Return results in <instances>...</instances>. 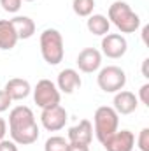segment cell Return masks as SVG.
Masks as SVG:
<instances>
[{"label":"cell","instance_id":"cell-1","mask_svg":"<svg viewBox=\"0 0 149 151\" xmlns=\"http://www.w3.org/2000/svg\"><path fill=\"white\" fill-rule=\"evenodd\" d=\"M9 132L11 139L16 144L30 146L39 139V125L35 121L34 111L27 106H16L9 113Z\"/></svg>","mask_w":149,"mask_h":151},{"label":"cell","instance_id":"cell-2","mask_svg":"<svg viewBox=\"0 0 149 151\" xmlns=\"http://www.w3.org/2000/svg\"><path fill=\"white\" fill-rule=\"evenodd\" d=\"M107 19L121 32V34H133L140 27V18L137 12L132 11V7L126 2L116 0L109 7V16Z\"/></svg>","mask_w":149,"mask_h":151},{"label":"cell","instance_id":"cell-3","mask_svg":"<svg viewBox=\"0 0 149 151\" xmlns=\"http://www.w3.org/2000/svg\"><path fill=\"white\" fill-rule=\"evenodd\" d=\"M40 55L47 65H58L63 60V37L56 28H46L40 34Z\"/></svg>","mask_w":149,"mask_h":151},{"label":"cell","instance_id":"cell-4","mask_svg":"<svg viewBox=\"0 0 149 151\" xmlns=\"http://www.w3.org/2000/svg\"><path fill=\"white\" fill-rule=\"evenodd\" d=\"M93 123H95V135L100 142H104L105 139H109L112 134L117 130L119 127V114L116 113L109 106H102L95 111L93 116Z\"/></svg>","mask_w":149,"mask_h":151},{"label":"cell","instance_id":"cell-5","mask_svg":"<svg viewBox=\"0 0 149 151\" xmlns=\"http://www.w3.org/2000/svg\"><path fill=\"white\" fill-rule=\"evenodd\" d=\"M98 88L105 93H117L126 84V74L117 65H107L97 76Z\"/></svg>","mask_w":149,"mask_h":151},{"label":"cell","instance_id":"cell-6","mask_svg":"<svg viewBox=\"0 0 149 151\" xmlns=\"http://www.w3.org/2000/svg\"><path fill=\"white\" fill-rule=\"evenodd\" d=\"M34 100L40 109H49L60 104V90L51 79H40L34 88Z\"/></svg>","mask_w":149,"mask_h":151},{"label":"cell","instance_id":"cell-7","mask_svg":"<svg viewBox=\"0 0 149 151\" xmlns=\"http://www.w3.org/2000/svg\"><path fill=\"white\" fill-rule=\"evenodd\" d=\"M67 119H69V114L60 104L54 107H49V109H42V114H40V123L47 132L62 130L65 127Z\"/></svg>","mask_w":149,"mask_h":151},{"label":"cell","instance_id":"cell-8","mask_svg":"<svg viewBox=\"0 0 149 151\" xmlns=\"http://www.w3.org/2000/svg\"><path fill=\"white\" fill-rule=\"evenodd\" d=\"M100 46H102V53L107 58H112V60H117V58L125 56V53L128 49V42L121 34H107V35H104Z\"/></svg>","mask_w":149,"mask_h":151},{"label":"cell","instance_id":"cell-9","mask_svg":"<svg viewBox=\"0 0 149 151\" xmlns=\"http://www.w3.org/2000/svg\"><path fill=\"white\" fill-rule=\"evenodd\" d=\"M105 151H132L135 146V135L130 130H116L109 139L102 142Z\"/></svg>","mask_w":149,"mask_h":151},{"label":"cell","instance_id":"cell-10","mask_svg":"<svg viewBox=\"0 0 149 151\" xmlns=\"http://www.w3.org/2000/svg\"><path fill=\"white\" fill-rule=\"evenodd\" d=\"M77 67L81 72L84 74H93L100 69L102 65V53L95 47H84L79 55H77Z\"/></svg>","mask_w":149,"mask_h":151},{"label":"cell","instance_id":"cell-11","mask_svg":"<svg viewBox=\"0 0 149 151\" xmlns=\"http://www.w3.org/2000/svg\"><path fill=\"white\" fill-rule=\"evenodd\" d=\"M112 109L117 114H132L137 111V106H139V99L132 93V91H126V90H119L116 95H114V102H112Z\"/></svg>","mask_w":149,"mask_h":151},{"label":"cell","instance_id":"cell-12","mask_svg":"<svg viewBox=\"0 0 149 151\" xmlns=\"http://www.w3.org/2000/svg\"><path fill=\"white\" fill-rule=\"evenodd\" d=\"M82 81H81V76L75 69H63L60 74H58V79H56V88L62 91V93H74L77 88H81Z\"/></svg>","mask_w":149,"mask_h":151},{"label":"cell","instance_id":"cell-13","mask_svg":"<svg viewBox=\"0 0 149 151\" xmlns=\"http://www.w3.org/2000/svg\"><path fill=\"white\" fill-rule=\"evenodd\" d=\"M69 142H81V144H91L93 141V125L90 119H81L77 125L69 128Z\"/></svg>","mask_w":149,"mask_h":151},{"label":"cell","instance_id":"cell-14","mask_svg":"<svg viewBox=\"0 0 149 151\" xmlns=\"http://www.w3.org/2000/svg\"><path fill=\"white\" fill-rule=\"evenodd\" d=\"M4 91L11 97V100H23L30 95L32 91V86L27 79H21V77H12L5 83V88Z\"/></svg>","mask_w":149,"mask_h":151},{"label":"cell","instance_id":"cell-15","mask_svg":"<svg viewBox=\"0 0 149 151\" xmlns=\"http://www.w3.org/2000/svg\"><path fill=\"white\" fill-rule=\"evenodd\" d=\"M18 35L14 32V27L11 19H0V49L2 51H11L18 44Z\"/></svg>","mask_w":149,"mask_h":151},{"label":"cell","instance_id":"cell-16","mask_svg":"<svg viewBox=\"0 0 149 151\" xmlns=\"http://www.w3.org/2000/svg\"><path fill=\"white\" fill-rule=\"evenodd\" d=\"M86 28L90 30V34L98 35V37H104V35H107L109 30H111V21H109L107 16H104V14H91V16H88Z\"/></svg>","mask_w":149,"mask_h":151},{"label":"cell","instance_id":"cell-17","mask_svg":"<svg viewBox=\"0 0 149 151\" xmlns=\"http://www.w3.org/2000/svg\"><path fill=\"white\" fill-rule=\"evenodd\" d=\"M11 23L14 27V32H16L18 39L25 40V39H30L35 34V23L28 16H16V18L11 19Z\"/></svg>","mask_w":149,"mask_h":151},{"label":"cell","instance_id":"cell-18","mask_svg":"<svg viewBox=\"0 0 149 151\" xmlns=\"http://www.w3.org/2000/svg\"><path fill=\"white\" fill-rule=\"evenodd\" d=\"M72 9L79 18H88L93 14L95 0H72Z\"/></svg>","mask_w":149,"mask_h":151},{"label":"cell","instance_id":"cell-19","mask_svg":"<svg viewBox=\"0 0 149 151\" xmlns=\"http://www.w3.org/2000/svg\"><path fill=\"white\" fill-rule=\"evenodd\" d=\"M67 144H69V141H65V137L53 135L46 141L44 151H67Z\"/></svg>","mask_w":149,"mask_h":151},{"label":"cell","instance_id":"cell-20","mask_svg":"<svg viewBox=\"0 0 149 151\" xmlns=\"http://www.w3.org/2000/svg\"><path fill=\"white\" fill-rule=\"evenodd\" d=\"M21 2H23V0H0V7H2L5 12L14 14V12H18V11L21 9Z\"/></svg>","mask_w":149,"mask_h":151},{"label":"cell","instance_id":"cell-21","mask_svg":"<svg viewBox=\"0 0 149 151\" xmlns=\"http://www.w3.org/2000/svg\"><path fill=\"white\" fill-rule=\"evenodd\" d=\"M137 146L140 151H149V128H142L137 139Z\"/></svg>","mask_w":149,"mask_h":151},{"label":"cell","instance_id":"cell-22","mask_svg":"<svg viewBox=\"0 0 149 151\" xmlns=\"http://www.w3.org/2000/svg\"><path fill=\"white\" fill-rule=\"evenodd\" d=\"M137 99H140V102L149 107V84L148 83L140 86V90H139V97H137Z\"/></svg>","mask_w":149,"mask_h":151},{"label":"cell","instance_id":"cell-23","mask_svg":"<svg viewBox=\"0 0 149 151\" xmlns=\"http://www.w3.org/2000/svg\"><path fill=\"white\" fill-rule=\"evenodd\" d=\"M11 97L4 91V90H0V113H4V111H7L9 109V106H11Z\"/></svg>","mask_w":149,"mask_h":151},{"label":"cell","instance_id":"cell-24","mask_svg":"<svg viewBox=\"0 0 149 151\" xmlns=\"http://www.w3.org/2000/svg\"><path fill=\"white\" fill-rule=\"evenodd\" d=\"M0 151H18V144H16L14 141L2 139V141H0Z\"/></svg>","mask_w":149,"mask_h":151},{"label":"cell","instance_id":"cell-25","mask_svg":"<svg viewBox=\"0 0 149 151\" xmlns=\"http://www.w3.org/2000/svg\"><path fill=\"white\" fill-rule=\"evenodd\" d=\"M67 151H90L88 144H81V142H69L67 144Z\"/></svg>","mask_w":149,"mask_h":151},{"label":"cell","instance_id":"cell-26","mask_svg":"<svg viewBox=\"0 0 149 151\" xmlns=\"http://www.w3.org/2000/svg\"><path fill=\"white\" fill-rule=\"evenodd\" d=\"M5 134H7V123L4 118H0V141L5 139Z\"/></svg>","mask_w":149,"mask_h":151},{"label":"cell","instance_id":"cell-27","mask_svg":"<svg viewBox=\"0 0 149 151\" xmlns=\"http://www.w3.org/2000/svg\"><path fill=\"white\" fill-rule=\"evenodd\" d=\"M148 65H149V58H146L144 62H142V76L148 79L149 77V72H148Z\"/></svg>","mask_w":149,"mask_h":151},{"label":"cell","instance_id":"cell-28","mask_svg":"<svg viewBox=\"0 0 149 151\" xmlns=\"http://www.w3.org/2000/svg\"><path fill=\"white\" fill-rule=\"evenodd\" d=\"M25 2H35V0H25Z\"/></svg>","mask_w":149,"mask_h":151}]
</instances>
